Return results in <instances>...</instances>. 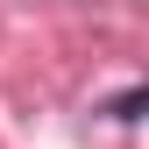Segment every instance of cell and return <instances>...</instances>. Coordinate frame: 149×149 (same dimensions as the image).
I'll return each instance as SVG.
<instances>
[{
    "label": "cell",
    "mask_w": 149,
    "mask_h": 149,
    "mask_svg": "<svg viewBox=\"0 0 149 149\" xmlns=\"http://www.w3.org/2000/svg\"><path fill=\"white\" fill-rule=\"evenodd\" d=\"M142 107H149V92H142V85H121L114 100H107V114H114L121 128H135V121H142Z\"/></svg>",
    "instance_id": "obj_1"
}]
</instances>
